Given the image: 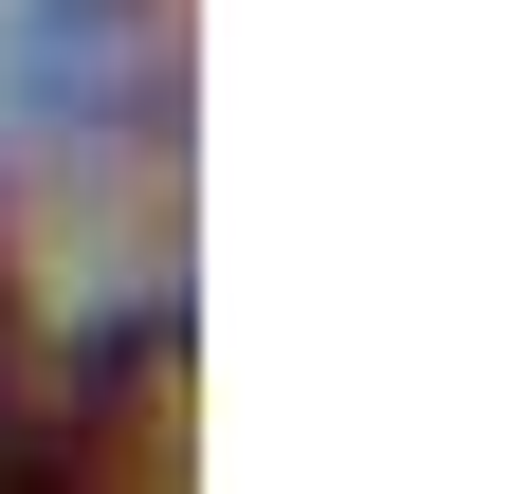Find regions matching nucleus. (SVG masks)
Instances as JSON below:
<instances>
[{
    "mask_svg": "<svg viewBox=\"0 0 512 494\" xmlns=\"http://www.w3.org/2000/svg\"><path fill=\"white\" fill-rule=\"evenodd\" d=\"M0 92H19V165L55 183V220H128L165 257V202H183V19L165 0H19Z\"/></svg>",
    "mask_w": 512,
    "mask_h": 494,
    "instance_id": "1",
    "label": "nucleus"
},
{
    "mask_svg": "<svg viewBox=\"0 0 512 494\" xmlns=\"http://www.w3.org/2000/svg\"><path fill=\"white\" fill-rule=\"evenodd\" d=\"M0 494H74V403H37V330L0 293Z\"/></svg>",
    "mask_w": 512,
    "mask_h": 494,
    "instance_id": "2",
    "label": "nucleus"
}]
</instances>
